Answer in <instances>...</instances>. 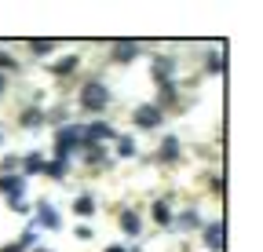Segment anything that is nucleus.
Listing matches in <instances>:
<instances>
[{
	"instance_id": "1",
	"label": "nucleus",
	"mask_w": 263,
	"mask_h": 252,
	"mask_svg": "<svg viewBox=\"0 0 263 252\" xmlns=\"http://www.w3.org/2000/svg\"><path fill=\"white\" fill-rule=\"evenodd\" d=\"M106 103H110V91L103 88V84H88L84 91H81V106L84 110H106Z\"/></svg>"
},
{
	"instance_id": "2",
	"label": "nucleus",
	"mask_w": 263,
	"mask_h": 252,
	"mask_svg": "<svg viewBox=\"0 0 263 252\" xmlns=\"http://www.w3.org/2000/svg\"><path fill=\"white\" fill-rule=\"evenodd\" d=\"M0 190L11 194V205L22 201V190H26V179L22 176H0Z\"/></svg>"
},
{
	"instance_id": "3",
	"label": "nucleus",
	"mask_w": 263,
	"mask_h": 252,
	"mask_svg": "<svg viewBox=\"0 0 263 252\" xmlns=\"http://www.w3.org/2000/svg\"><path fill=\"white\" fill-rule=\"evenodd\" d=\"M136 121L143 128H157L161 124V106H136Z\"/></svg>"
},
{
	"instance_id": "4",
	"label": "nucleus",
	"mask_w": 263,
	"mask_h": 252,
	"mask_svg": "<svg viewBox=\"0 0 263 252\" xmlns=\"http://www.w3.org/2000/svg\"><path fill=\"white\" fill-rule=\"evenodd\" d=\"M223 238H227V223L223 219H216V223H209V230H205V241H209V248H223Z\"/></svg>"
},
{
	"instance_id": "5",
	"label": "nucleus",
	"mask_w": 263,
	"mask_h": 252,
	"mask_svg": "<svg viewBox=\"0 0 263 252\" xmlns=\"http://www.w3.org/2000/svg\"><path fill=\"white\" fill-rule=\"evenodd\" d=\"M172 73H176V62H172V59H157L154 77H157V81H164V84H172Z\"/></svg>"
},
{
	"instance_id": "6",
	"label": "nucleus",
	"mask_w": 263,
	"mask_h": 252,
	"mask_svg": "<svg viewBox=\"0 0 263 252\" xmlns=\"http://www.w3.org/2000/svg\"><path fill=\"white\" fill-rule=\"evenodd\" d=\"M136 51H139V44H136V41H117V44H114V59H117V62H128Z\"/></svg>"
},
{
	"instance_id": "7",
	"label": "nucleus",
	"mask_w": 263,
	"mask_h": 252,
	"mask_svg": "<svg viewBox=\"0 0 263 252\" xmlns=\"http://www.w3.org/2000/svg\"><path fill=\"white\" fill-rule=\"evenodd\" d=\"M121 227H124V234H139V216L136 212H121Z\"/></svg>"
},
{
	"instance_id": "8",
	"label": "nucleus",
	"mask_w": 263,
	"mask_h": 252,
	"mask_svg": "<svg viewBox=\"0 0 263 252\" xmlns=\"http://www.w3.org/2000/svg\"><path fill=\"white\" fill-rule=\"evenodd\" d=\"M41 223H44V227H51V230L59 227V212H55L51 205H41Z\"/></svg>"
},
{
	"instance_id": "9",
	"label": "nucleus",
	"mask_w": 263,
	"mask_h": 252,
	"mask_svg": "<svg viewBox=\"0 0 263 252\" xmlns=\"http://www.w3.org/2000/svg\"><path fill=\"white\" fill-rule=\"evenodd\" d=\"M176 153H179V143L176 139H164L161 143V157H164V161H176Z\"/></svg>"
},
{
	"instance_id": "10",
	"label": "nucleus",
	"mask_w": 263,
	"mask_h": 252,
	"mask_svg": "<svg viewBox=\"0 0 263 252\" xmlns=\"http://www.w3.org/2000/svg\"><path fill=\"white\" fill-rule=\"evenodd\" d=\"M73 212H77V216H91V212H95V201H91V198H77V201H73Z\"/></svg>"
},
{
	"instance_id": "11",
	"label": "nucleus",
	"mask_w": 263,
	"mask_h": 252,
	"mask_svg": "<svg viewBox=\"0 0 263 252\" xmlns=\"http://www.w3.org/2000/svg\"><path fill=\"white\" fill-rule=\"evenodd\" d=\"M44 172H48L51 179H62V176H66V161H51V165H44Z\"/></svg>"
},
{
	"instance_id": "12",
	"label": "nucleus",
	"mask_w": 263,
	"mask_h": 252,
	"mask_svg": "<svg viewBox=\"0 0 263 252\" xmlns=\"http://www.w3.org/2000/svg\"><path fill=\"white\" fill-rule=\"evenodd\" d=\"M154 219H157V223H168V219H172V212H168V205H154Z\"/></svg>"
},
{
	"instance_id": "13",
	"label": "nucleus",
	"mask_w": 263,
	"mask_h": 252,
	"mask_svg": "<svg viewBox=\"0 0 263 252\" xmlns=\"http://www.w3.org/2000/svg\"><path fill=\"white\" fill-rule=\"evenodd\" d=\"M73 66H77V59L70 55V59H62V62H55V73H70Z\"/></svg>"
},
{
	"instance_id": "14",
	"label": "nucleus",
	"mask_w": 263,
	"mask_h": 252,
	"mask_svg": "<svg viewBox=\"0 0 263 252\" xmlns=\"http://www.w3.org/2000/svg\"><path fill=\"white\" fill-rule=\"evenodd\" d=\"M41 168H44V161H41L37 153H33V157H26V172H41Z\"/></svg>"
},
{
	"instance_id": "15",
	"label": "nucleus",
	"mask_w": 263,
	"mask_h": 252,
	"mask_svg": "<svg viewBox=\"0 0 263 252\" xmlns=\"http://www.w3.org/2000/svg\"><path fill=\"white\" fill-rule=\"evenodd\" d=\"M29 48H33V51H37V55H44V51H51L55 44H51V41H33Z\"/></svg>"
},
{
	"instance_id": "16",
	"label": "nucleus",
	"mask_w": 263,
	"mask_h": 252,
	"mask_svg": "<svg viewBox=\"0 0 263 252\" xmlns=\"http://www.w3.org/2000/svg\"><path fill=\"white\" fill-rule=\"evenodd\" d=\"M117 150H121L124 157H132V153H136V146H132V139H117Z\"/></svg>"
},
{
	"instance_id": "17",
	"label": "nucleus",
	"mask_w": 263,
	"mask_h": 252,
	"mask_svg": "<svg viewBox=\"0 0 263 252\" xmlns=\"http://www.w3.org/2000/svg\"><path fill=\"white\" fill-rule=\"evenodd\" d=\"M197 223H201V219H197V212H186V216H183V227H197Z\"/></svg>"
},
{
	"instance_id": "18",
	"label": "nucleus",
	"mask_w": 263,
	"mask_h": 252,
	"mask_svg": "<svg viewBox=\"0 0 263 252\" xmlns=\"http://www.w3.org/2000/svg\"><path fill=\"white\" fill-rule=\"evenodd\" d=\"M0 252H26V248H22V241H18V245H8V248H0Z\"/></svg>"
},
{
	"instance_id": "19",
	"label": "nucleus",
	"mask_w": 263,
	"mask_h": 252,
	"mask_svg": "<svg viewBox=\"0 0 263 252\" xmlns=\"http://www.w3.org/2000/svg\"><path fill=\"white\" fill-rule=\"evenodd\" d=\"M106 252H124V248H117V245H114V248H106Z\"/></svg>"
},
{
	"instance_id": "20",
	"label": "nucleus",
	"mask_w": 263,
	"mask_h": 252,
	"mask_svg": "<svg viewBox=\"0 0 263 252\" xmlns=\"http://www.w3.org/2000/svg\"><path fill=\"white\" fill-rule=\"evenodd\" d=\"M0 91H4V77H0Z\"/></svg>"
}]
</instances>
